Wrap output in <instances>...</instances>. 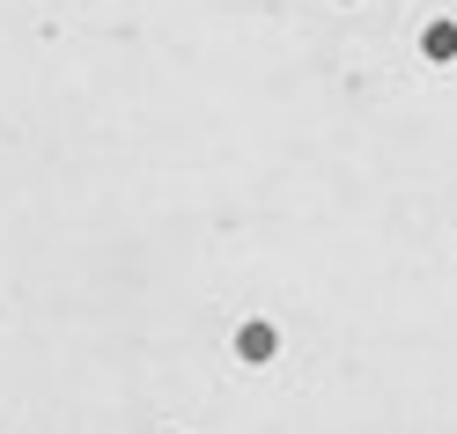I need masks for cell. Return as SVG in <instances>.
I'll use <instances>...</instances> for the list:
<instances>
[{
  "label": "cell",
  "mask_w": 457,
  "mask_h": 434,
  "mask_svg": "<svg viewBox=\"0 0 457 434\" xmlns=\"http://www.w3.org/2000/svg\"><path fill=\"white\" fill-rule=\"evenodd\" d=\"M237 354L244 361H273V324H244L237 332Z\"/></svg>",
  "instance_id": "obj_1"
}]
</instances>
